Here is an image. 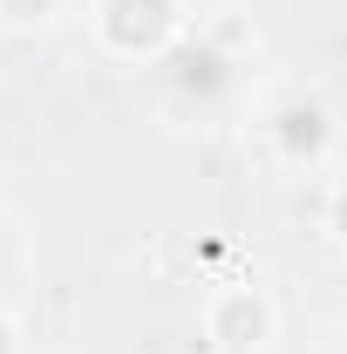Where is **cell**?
Listing matches in <instances>:
<instances>
[{"mask_svg":"<svg viewBox=\"0 0 347 354\" xmlns=\"http://www.w3.org/2000/svg\"><path fill=\"white\" fill-rule=\"evenodd\" d=\"M150 75H157V88L171 95L177 109H218L238 88V55L218 41V35H177L150 62Z\"/></svg>","mask_w":347,"mask_h":354,"instance_id":"1","label":"cell"},{"mask_svg":"<svg viewBox=\"0 0 347 354\" xmlns=\"http://www.w3.org/2000/svg\"><path fill=\"white\" fill-rule=\"evenodd\" d=\"M259 136L272 143V157H279V164L306 171V164H320V157H327V143H334V109H327L320 95H306V88H286L279 102H265Z\"/></svg>","mask_w":347,"mask_h":354,"instance_id":"2","label":"cell"},{"mask_svg":"<svg viewBox=\"0 0 347 354\" xmlns=\"http://www.w3.org/2000/svg\"><path fill=\"white\" fill-rule=\"evenodd\" d=\"M95 35H102L109 55L157 62V55L184 35V21H177V0H102V7H95Z\"/></svg>","mask_w":347,"mask_h":354,"instance_id":"3","label":"cell"},{"mask_svg":"<svg viewBox=\"0 0 347 354\" xmlns=\"http://www.w3.org/2000/svg\"><path fill=\"white\" fill-rule=\"evenodd\" d=\"M212 341L225 354H259L272 341V307H265V293L252 286H225L212 300Z\"/></svg>","mask_w":347,"mask_h":354,"instance_id":"4","label":"cell"},{"mask_svg":"<svg viewBox=\"0 0 347 354\" xmlns=\"http://www.w3.org/2000/svg\"><path fill=\"white\" fill-rule=\"evenodd\" d=\"M62 7H68V0H0V14L21 21V28H28V21H55Z\"/></svg>","mask_w":347,"mask_h":354,"instance_id":"5","label":"cell"},{"mask_svg":"<svg viewBox=\"0 0 347 354\" xmlns=\"http://www.w3.org/2000/svg\"><path fill=\"white\" fill-rule=\"evenodd\" d=\"M7 272H14V225L0 218V279H7Z\"/></svg>","mask_w":347,"mask_h":354,"instance_id":"6","label":"cell"},{"mask_svg":"<svg viewBox=\"0 0 347 354\" xmlns=\"http://www.w3.org/2000/svg\"><path fill=\"white\" fill-rule=\"evenodd\" d=\"M334 232H341V239H347V184H341V191H334Z\"/></svg>","mask_w":347,"mask_h":354,"instance_id":"7","label":"cell"},{"mask_svg":"<svg viewBox=\"0 0 347 354\" xmlns=\"http://www.w3.org/2000/svg\"><path fill=\"white\" fill-rule=\"evenodd\" d=\"M0 354H14V327H7V313H0Z\"/></svg>","mask_w":347,"mask_h":354,"instance_id":"8","label":"cell"},{"mask_svg":"<svg viewBox=\"0 0 347 354\" xmlns=\"http://www.w3.org/2000/svg\"><path fill=\"white\" fill-rule=\"evenodd\" d=\"M334 354H347V348H334Z\"/></svg>","mask_w":347,"mask_h":354,"instance_id":"9","label":"cell"}]
</instances>
